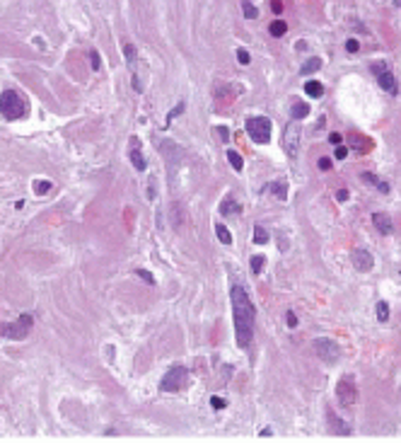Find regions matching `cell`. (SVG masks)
Here are the masks:
<instances>
[{
    "instance_id": "obj_1",
    "label": "cell",
    "mask_w": 401,
    "mask_h": 443,
    "mask_svg": "<svg viewBox=\"0 0 401 443\" xmlns=\"http://www.w3.org/2000/svg\"><path fill=\"white\" fill-rule=\"evenodd\" d=\"M230 298H232V312H235V337L242 349H247L254 339V322H256V308L249 300L247 291L242 286L230 288Z\"/></svg>"
},
{
    "instance_id": "obj_2",
    "label": "cell",
    "mask_w": 401,
    "mask_h": 443,
    "mask_svg": "<svg viewBox=\"0 0 401 443\" xmlns=\"http://www.w3.org/2000/svg\"><path fill=\"white\" fill-rule=\"evenodd\" d=\"M0 111L8 122H15V119H22L27 114V102L24 97H20V92L15 90H5L0 95Z\"/></svg>"
},
{
    "instance_id": "obj_3",
    "label": "cell",
    "mask_w": 401,
    "mask_h": 443,
    "mask_svg": "<svg viewBox=\"0 0 401 443\" xmlns=\"http://www.w3.org/2000/svg\"><path fill=\"white\" fill-rule=\"evenodd\" d=\"M34 327V317L29 312H22L20 317L10 325H3L0 322V337H8V339H24L27 334L32 332Z\"/></svg>"
},
{
    "instance_id": "obj_4",
    "label": "cell",
    "mask_w": 401,
    "mask_h": 443,
    "mask_svg": "<svg viewBox=\"0 0 401 443\" xmlns=\"http://www.w3.org/2000/svg\"><path fill=\"white\" fill-rule=\"evenodd\" d=\"M247 133L256 143H269L271 141V122L266 116H251V119H247Z\"/></svg>"
},
{
    "instance_id": "obj_5",
    "label": "cell",
    "mask_w": 401,
    "mask_h": 443,
    "mask_svg": "<svg viewBox=\"0 0 401 443\" xmlns=\"http://www.w3.org/2000/svg\"><path fill=\"white\" fill-rule=\"evenodd\" d=\"M186 383V368L184 366H172L167 373L162 376V380H160V388L164 390V392H176V390H182Z\"/></svg>"
},
{
    "instance_id": "obj_6",
    "label": "cell",
    "mask_w": 401,
    "mask_h": 443,
    "mask_svg": "<svg viewBox=\"0 0 401 443\" xmlns=\"http://www.w3.org/2000/svg\"><path fill=\"white\" fill-rule=\"evenodd\" d=\"M315 354L322 358V361H326V364H334V361H338V356H341V346H338L334 339H326V337H319V339H315Z\"/></svg>"
},
{
    "instance_id": "obj_7",
    "label": "cell",
    "mask_w": 401,
    "mask_h": 443,
    "mask_svg": "<svg viewBox=\"0 0 401 443\" xmlns=\"http://www.w3.org/2000/svg\"><path fill=\"white\" fill-rule=\"evenodd\" d=\"M336 397H338V402H341V407H348V410L358 402V388H355L353 378H341V380H338Z\"/></svg>"
},
{
    "instance_id": "obj_8",
    "label": "cell",
    "mask_w": 401,
    "mask_h": 443,
    "mask_svg": "<svg viewBox=\"0 0 401 443\" xmlns=\"http://www.w3.org/2000/svg\"><path fill=\"white\" fill-rule=\"evenodd\" d=\"M297 143H300V126H297V119H295L285 126V138H283L285 153L290 157H295V153H297Z\"/></svg>"
},
{
    "instance_id": "obj_9",
    "label": "cell",
    "mask_w": 401,
    "mask_h": 443,
    "mask_svg": "<svg viewBox=\"0 0 401 443\" xmlns=\"http://www.w3.org/2000/svg\"><path fill=\"white\" fill-rule=\"evenodd\" d=\"M372 70H375V78H377V83H380V88L384 90V92H389V95H396V92H399V85H396L394 73L384 70V66H372Z\"/></svg>"
},
{
    "instance_id": "obj_10",
    "label": "cell",
    "mask_w": 401,
    "mask_h": 443,
    "mask_svg": "<svg viewBox=\"0 0 401 443\" xmlns=\"http://www.w3.org/2000/svg\"><path fill=\"white\" fill-rule=\"evenodd\" d=\"M353 266H355V271H370L372 266H375V259H372V255H370L368 250H353Z\"/></svg>"
},
{
    "instance_id": "obj_11",
    "label": "cell",
    "mask_w": 401,
    "mask_h": 443,
    "mask_svg": "<svg viewBox=\"0 0 401 443\" xmlns=\"http://www.w3.org/2000/svg\"><path fill=\"white\" fill-rule=\"evenodd\" d=\"M372 223H375V228H377L382 235L394 233V223H391L389 213H372Z\"/></svg>"
},
{
    "instance_id": "obj_12",
    "label": "cell",
    "mask_w": 401,
    "mask_h": 443,
    "mask_svg": "<svg viewBox=\"0 0 401 443\" xmlns=\"http://www.w3.org/2000/svg\"><path fill=\"white\" fill-rule=\"evenodd\" d=\"M326 419H329V429H331L334 433H341V436H348V433H350L348 424H346V421L338 419L334 412H326Z\"/></svg>"
},
{
    "instance_id": "obj_13",
    "label": "cell",
    "mask_w": 401,
    "mask_h": 443,
    "mask_svg": "<svg viewBox=\"0 0 401 443\" xmlns=\"http://www.w3.org/2000/svg\"><path fill=\"white\" fill-rule=\"evenodd\" d=\"M130 163H133V167H136L138 172H143V170L148 167V163H145L143 153L138 150V143H136V141H133V148H130Z\"/></svg>"
},
{
    "instance_id": "obj_14",
    "label": "cell",
    "mask_w": 401,
    "mask_h": 443,
    "mask_svg": "<svg viewBox=\"0 0 401 443\" xmlns=\"http://www.w3.org/2000/svg\"><path fill=\"white\" fill-rule=\"evenodd\" d=\"M220 213L222 216H237V213H242V209H239V204L232 196H228V199L220 204Z\"/></svg>"
},
{
    "instance_id": "obj_15",
    "label": "cell",
    "mask_w": 401,
    "mask_h": 443,
    "mask_svg": "<svg viewBox=\"0 0 401 443\" xmlns=\"http://www.w3.org/2000/svg\"><path fill=\"white\" fill-rule=\"evenodd\" d=\"M304 92H307L309 97H322V95H324V85L317 83V80H307V83H304Z\"/></svg>"
},
{
    "instance_id": "obj_16",
    "label": "cell",
    "mask_w": 401,
    "mask_h": 443,
    "mask_svg": "<svg viewBox=\"0 0 401 443\" xmlns=\"http://www.w3.org/2000/svg\"><path fill=\"white\" fill-rule=\"evenodd\" d=\"M290 114H293V119H302V116L309 114V104H307V102H295Z\"/></svg>"
},
{
    "instance_id": "obj_17",
    "label": "cell",
    "mask_w": 401,
    "mask_h": 443,
    "mask_svg": "<svg viewBox=\"0 0 401 443\" xmlns=\"http://www.w3.org/2000/svg\"><path fill=\"white\" fill-rule=\"evenodd\" d=\"M319 68H322V61H319V58H309V61L300 68V73H302V75H309V73H315Z\"/></svg>"
},
{
    "instance_id": "obj_18",
    "label": "cell",
    "mask_w": 401,
    "mask_h": 443,
    "mask_svg": "<svg viewBox=\"0 0 401 443\" xmlns=\"http://www.w3.org/2000/svg\"><path fill=\"white\" fill-rule=\"evenodd\" d=\"M215 235H217V240H220L222 245H230V243H232V235H230V230L225 228V225H220V223L215 225Z\"/></svg>"
},
{
    "instance_id": "obj_19",
    "label": "cell",
    "mask_w": 401,
    "mask_h": 443,
    "mask_svg": "<svg viewBox=\"0 0 401 443\" xmlns=\"http://www.w3.org/2000/svg\"><path fill=\"white\" fill-rule=\"evenodd\" d=\"M228 160H230V165H232V170H242V167H244V160H242V155H239L237 150H230L228 153Z\"/></svg>"
},
{
    "instance_id": "obj_20",
    "label": "cell",
    "mask_w": 401,
    "mask_h": 443,
    "mask_svg": "<svg viewBox=\"0 0 401 443\" xmlns=\"http://www.w3.org/2000/svg\"><path fill=\"white\" fill-rule=\"evenodd\" d=\"M285 32H288V24L283 22V20H276V22L271 24V34H273V36H283Z\"/></svg>"
},
{
    "instance_id": "obj_21",
    "label": "cell",
    "mask_w": 401,
    "mask_h": 443,
    "mask_svg": "<svg viewBox=\"0 0 401 443\" xmlns=\"http://www.w3.org/2000/svg\"><path fill=\"white\" fill-rule=\"evenodd\" d=\"M377 317H380V322H387V317H389V305L384 300L377 303Z\"/></svg>"
},
{
    "instance_id": "obj_22",
    "label": "cell",
    "mask_w": 401,
    "mask_h": 443,
    "mask_svg": "<svg viewBox=\"0 0 401 443\" xmlns=\"http://www.w3.org/2000/svg\"><path fill=\"white\" fill-rule=\"evenodd\" d=\"M34 191H36L39 196H43L46 191H51V182H43V179H39V182H34Z\"/></svg>"
},
{
    "instance_id": "obj_23",
    "label": "cell",
    "mask_w": 401,
    "mask_h": 443,
    "mask_svg": "<svg viewBox=\"0 0 401 443\" xmlns=\"http://www.w3.org/2000/svg\"><path fill=\"white\" fill-rule=\"evenodd\" d=\"M254 243H256V245L269 243V235H266V230H263V228H259V225L254 228Z\"/></svg>"
},
{
    "instance_id": "obj_24",
    "label": "cell",
    "mask_w": 401,
    "mask_h": 443,
    "mask_svg": "<svg viewBox=\"0 0 401 443\" xmlns=\"http://www.w3.org/2000/svg\"><path fill=\"white\" fill-rule=\"evenodd\" d=\"M242 5H244V15H247V17H256V15H259V10H256V8H254V5H251V0H242Z\"/></svg>"
},
{
    "instance_id": "obj_25",
    "label": "cell",
    "mask_w": 401,
    "mask_h": 443,
    "mask_svg": "<svg viewBox=\"0 0 401 443\" xmlns=\"http://www.w3.org/2000/svg\"><path fill=\"white\" fill-rule=\"evenodd\" d=\"M136 274H138V276H141L143 281H145V284H150V286H155V278H152V274H150V271H148V269H138Z\"/></svg>"
},
{
    "instance_id": "obj_26",
    "label": "cell",
    "mask_w": 401,
    "mask_h": 443,
    "mask_svg": "<svg viewBox=\"0 0 401 443\" xmlns=\"http://www.w3.org/2000/svg\"><path fill=\"white\" fill-rule=\"evenodd\" d=\"M237 61L242 63V66H247V63L251 61V58H249V51H247V49H239V51H237Z\"/></svg>"
},
{
    "instance_id": "obj_27",
    "label": "cell",
    "mask_w": 401,
    "mask_h": 443,
    "mask_svg": "<svg viewBox=\"0 0 401 443\" xmlns=\"http://www.w3.org/2000/svg\"><path fill=\"white\" fill-rule=\"evenodd\" d=\"M123 54L128 56V63L133 66V63H136V49H133L130 44H126V46H123Z\"/></svg>"
},
{
    "instance_id": "obj_28",
    "label": "cell",
    "mask_w": 401,
    "mask_h": 443,
    "mask_svg": "<svg viewBox=\"0 0 401 443\" xmlns=\"http://www.w3.org/2000/svg\"><path fill=\"white\" fill-rule=\"evenodd\" d=\"M251 269L259 274L261 269H263V257H251Z\"/></svg>"
},
{
    "instance_id": "obj_29",
    "label": "cell",
    "mask_w": 401,
    "mask_h": 443,
    "mask_svg": "<svg viewBox=\"0 0 401 443\" xmlns=\"http://www.w3.org/2000/svg\"><path fill=\"white\" fill-rule=\"evenodd\" d=\"M210 405H213L215 410H225V407H228V402L222 397H210Z\"/></svg>"
},
{
    "instance_id": "obj_30",
    "label": "cell",
    "mask_w": 401,
    "mask_h": 443,
    "mask_svg": "<svg viewBox=\"0 0 401 443\" xmlns=\"http://www.w3.org/2000/svg\"><path fill=\"white\" fill-rule=\"evenodd\" d=\"M273 191H276V196H278V199H285V196H288V194H285V184H273Z\"/></svg>"
},
{
    "instance_id": "obj_31",
    "label": "cell",
    "mask_w": 401,
    "mask_h": 443,
    "mask_svg": "<svg viewBox=\"0 0 401 443\" xmlns=\"http://www.w3.org/2000/svg\"><path fill=\"white\" fill-rule=\"evenodd\" d=\"M90 58H92V68H95V70H99L102 61H99V54H97V51H90Z\"/></svg>"
},
{
    "instance_id": "obj_32",
    "label": "cell",
    "mask_w": 401,
    "mask_h": 443,
    "mask_svg": "<svg viewBox=\"0 0 401 443\" xmlns=\"http://www.w3.org/2000/svg\"><path fill=\"white\" fill-rule=\"evenodd\" d=\"M346 157H348V150L343 148V145H338L336 148V160H346Z\"/></svg>"
},
{
    "instance_id": "obj_33",
    "label": "cell",
    "mask_w": 401,
    "mask_h": 443,
    "mask_svg": "<svg viewBox=\"0 0 401 443\" xmlns=\"http://www.w3.org/2000/svg\"><path fill=\"white\" fill-rule=\"evenodd\" d=\"M179 111H184V102H179V104H176V107L169 111V122H172V119L176 116V114H179Z\"/></svg>"
},
{
    "instance_id": "obj_34",
    "label": "cell",
    "mask_w": 401,
    "mask_h": 443,
    "mask_svg": "<svg viewBox=\"0 0 401 443\" xmlns=\"http://www.w3.org/2000/svg\"><path fill=\"white\" fill-rule=\"evenodd\" d=\"M358 46H360V44L355 42V39H348V42H346V49L350 51V54H353V51H358Z\"/></svg>"
},
{
    "instance_id": "obj_35",
    "label": "cell",
    "mask_w": 401,
    "mask_h": 443,
    "mask_svg": "<svg viewBox=\"0 0 401 443\" xmlns=\"http://www.w3.org/2000/svg\"><path fill=\"white\" fill-rule=\"evenodd\" d=\"M215 131H217V136H220V141H228V138H230V136H228L230 131L225 129V126H220V129H215Z\"/></svg>"
},
{
    "instance_id": "obj_36",
    "label": "cell",
    "mask_w": 401,
    "mask_h": 443,
    "mask_svg": "<svg viewBox=\"0 0 401 443\" xmlns=\"http://www.w3.org/2000/svg\"><path fill=\"white\" fill-rule=\"evenodd\" d=\"M329 141H331L334 145H341V133H331V136H329Z\"/></svg>"
},
{
    "instance_id": "obj_37",
    "label": "cell",
    "mask_w": 401,
    "mask_h": 443,
    "mask_svg": "<svg viewBox=\"0 0 401 443\" xmlns=\"http://www.w3.org/2000/svg\"><path fill=\"white\" fill-rule=\"evenodd\" d=\"M336 199H338V201H346V199H348V191H346V189H338V191H336Z\"/></svg>"
},
{
    "instance_id": "obj_38",
    "label": "cell",
    "mask_w": 401,
    "mask_h": 443,
    "mask_svg": "<svg viewBox=\"0 0 401 443\" xmlns=\"http://www.w3.org/2000/svg\"><path fill=\"white\" fill-rule=\"evenodd\" d=\"M319 167H322V170H329V167H331V160H329V157H322V160H319Z\"/></svg>"
},
{
    "instance_id": "obj_39",
    "label": "cell",
    "mask_w": 401,
    "mask_h": 443,
    "mask_svg": "<svg viewBox=\"0 0 401 443\" xmlns=\"http://www.w3.org/2000/svg\"><path fill=\"white\" fill-rule=\"evenodd\" d=\"M288 325H290V327H295V325H297V317H295V312H288Z\"/></svg>"
},
{
    "instance_id": "obj_40",
    "label": "cell",
    "mask_w": 401,
    "mask_h": 443,
    "mask_svg": "<svg viewBox=\"0 0 401 443\" xmlns=\"http://www.w3.org/2000/svg\"><path fill=\"white\" fill-rule=\"evenodd\" d=\"M281 10H283V5L278 3V0H276V3H273V12H281Z\"/></svg>"
},
{
    "instance_id": "obj_41",
    "label": "cell",
    "mask_w": 401,
    "mask_h": 443,
    "mask_svg": "<svg viewBox=\"0 0 401 443\" xmlns=\"http://www.w3.org/2000/svg\"><path fill=\"white\" fill-rule=\"evenodd\" d=\"M396 5H401V0H396Z\"/></svg>"
}]
</instances>
